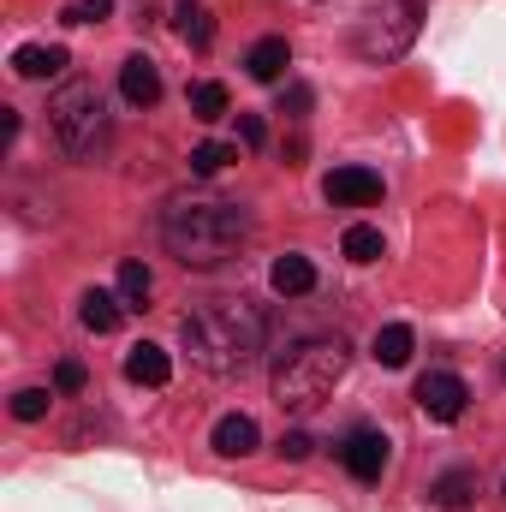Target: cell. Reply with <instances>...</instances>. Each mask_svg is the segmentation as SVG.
Segmentation results:
<instances>
[{
	"instance_id": "obj_14",
	"label": "cell",
	"mask_w": 506,
	"mask_h": 512,
	"mask_svg": "<svg viewBox=\"0 0 506 512\" xmlns=\"http://www.w3.org/2000/svg\"><path fill=\"white\" fill-rule=\"evenodd\" d=\"M126 298L120 292H84V304H78V316H84V328L90 334H114L120 322H126Z\"/></svg>"
},
{
	"instance_id": "obj_19",
	"label": "cell",
	"mask_w": 506,
	"mask_h": 512,
	"mask_svg": "<svg viewBox=\"0 0 506 512\" xmlns=\"http://www.w3.org/2000/svg\"><path fill=\"white\" fill-rule=\"evenodd\" d=\"M149 292H155V274H149V262L126 256V262H120V298H126V304H143Z\"/></svg>"
},
{
	"instance_id": "obj_4",
	"label": "cell",
	"mask_w": 506,
	"mask_h": 512,
	"mask_svg": "<svg viewBox=\"0 0 506 512\" xmlns=\"http://www.w3.org/2000/svg\"><path fill=\"white\" fill-rule=\"evenodd\" d=\"M48 131H54V143H60L72 161H90V155L108 143V108H102V90H96L90 78L60 84L54 102H48Z\"/></svg>"
},
{
	"instance_id": "obj_23",
	"label": "cell",
	"mask_w": 506,
	"mask_h": 512,
	"mask_svg": "<svg viewBox=\"0 0 506 512\" xmlns=\"http://www.w3.org/2000/svg\"><path fill=\"white\" fill-rule=\"evenodd\" d=\"M12 417H18V423H42V417H48V387H24V393H12Z\"/></svg>"
},
{
	"instance_id": "obj_22",
	"label": "cell",
	"mask_w": 506,
	"mask_h": 512,
	"mask_svg": "<svg viewBox=\"0 0 506 512\" xmlns=\"http://www.w3.org/2000/svg\"><path fill=\"white\" fill-rule=\"evenodd\" d=\"M381 251H387L381 245V227H346V256L352 262H376Z\"/></svg>"
},
{
	"instance_id": "obj_3",
	"label": "cell",
	"mask_w": 506,
	"mask_h": 512,
	"mask_svg": "<svg viewBox=\"0 0 506 512\" xmlns=\"http://www.w3.org/2000/svg\"><path fill=\"white\" fill-rule=\"evenodd\" d=\"M346 370H352V346H346L340 334H328V340H298V346L274 364V399H280L286 411H316L334 387L346 382Z\"/></svg>"
},
{
	"instance_id": "obj_5",
	"label": "cell",
	"mask_w": 506,
	"mask_h": 512,
	"mask_svg": "<svg viewBox=\"0 0 506 512\" xmlns=\"http://www.w3.org/2000/svg\"><path fill=\"white\" fill-rule=\"evenodd\" d=\"M417 12H423V0H393L387 12H376V24L358 36V54H370V60H399V54L411 48V36H417Z\"/></svg>"
},
{
	"instance_id": "obj_7",
	"label": "cell",
	"mask_w": 506,
	"mask_h": 512,
	"mask_svg": "<svg viewBox=\"0 0 506 512\" xmlns=\"http://www.w3.org/2000/svg\"><path fill=\"white\" fill-rule=\"evenodd\" d=\"M340 465H346L358 483H381V471H387V435H381V429H352V435L340 441Z\"/></svg>"
},
{
	"instance_id": "obj_16",
	"label": "cell",
	"mask_w": 506,
	"mask_h": 512,
	"mask_svg": "<svg viewBox=\"0 0 506 512\" xmlns=\"http://www.w3.org/2000/svg\"><path fill=\"white\" fill-rule=\"evenodd\" d=\"M411 346H417L411 328H405V322H387L376 334V346H370V358H376L381 370H405V364H411Z\"/></svg>"
},
{
	"instance_id": "obj_13",
	"label": "cell",
	"mask_w": 506,
	"mask_h": 512,
	"mask_svg": "<svg viewBox=\"0 0 506 512\" xmlns=\"http://www.w3.org/2000/svg\"><path fill=\"white\" fill-rule=\"evenodd\" d=\"M209 441H215V453H221V459H245V453H256V441H262V435H256V423L245 417V411H233V417H221V423H215V435H209Z\"/></svg>"
},
{
	"instance_id": "obj_26",
	"label": "cell",
	"mask_w": 506,
	"mask_h": 512,
	"mask_svg": "<svg viewBox=\"0 0 506 512\" xmlns=\"http://www.w3.org/2000/svg\"><path fill=\"white\" fill-rule=\"evenodd\" d=\"M84 382H90V376H84V364H78V358H66V364L54 370V387H60V393H84Z\"/></svg>"
},
{
	"instance_id": "obj_10",
	"label": "cell",
	"mask_w": 506,
	"mask_h": 512,
	"mask_svg": "<svg viewBox=\"0 0 506 512\" xmlns=\"http://www.w3.org/2000/svg\"><path fill=\"white\" fill-rule=\"evenodd\" d=\"M120 96H126L131 108H155L161 102V72H155L149 54H131L126 66H120Z\"/></svg>"
},
{
	"instance_id": "obj_18",
	"label": "cell",
	"mask_w": 506,
	"mask_h": 512,
	"mask_svg": "<svg viewBox=\"0 0 506 512\" xmlns=\"http://www.w3.org/2000/svg\"><path fill=\"white\" fill-rule=\"evenodd\" d=\"M173 30H179V36H185L191 48H209V42H215V18H209V12H203L197 0H185V6L173 12Z\"/></svg>"
},
{
	"instance_id": "obj_28",
	"label": "cell",
	"mask_w": 506,
	"mask_h": 512,
	"mask_svg": "<svg viewBox=\"0 0 506 512\" xmlns=\"http://www.w3.org/2000/svg\"><path fill=\"white\" fill-rule=\"evenodd\" d=\"M262 137H268V126H262L256 114H239V143H245V149H262Z\"/></svg>"
},
{
	"instance_id": "obj_12",
	"label": "cell",
	"mask_w": 506,
	"mask_h": 512,
	"mask_svg": "<svg viewBox=\"0 0 506 512\" xmlns=\"http://www.w3.org/2000/svg\"><path fill=\"white\" fill-rule=\"evenodd\" d=\"M292 66V48H286V36H262L251 54H245V72H251L256 84H280V72Z\"/></svg>"
},
{
	"instance_id": "obj_15",
	"label": "cell",
	"mask_w": 506,
	"mask_h": 512,
	"mask_svg": "<svg viewBox=\"0 0 506 512\" xmlns=\"http://www.w3.org/2000/svg\"><path fill=\"white\" fill-rule=\"evenodd\" d=\"M268 286H274L280 298H304V292L316 286V262H310V256H280V262L268 268Z\"/></svg>"
},
{
	"instance_id": "obj_17",
	"label": "cell",
	"mask_w": 506,
	"mask_h": 512,
	"mask_svg": "<svg viewBox=\"0 0 506 512\" xmlns=\"http://www.w3.org/2000/svg\"><path fill=\"white\" fill-rule=\"evenodd\" d=\"M471 495H477V471H447V477H435V489H429V501L447 507V512H465Z\"/></svg>"
},
{
	"instance_id": "obj_1",
	"label": "cell",
	"mask_w": 506,
	"mask_h": 512,
	"mask_svg": "<svg viewBox=\"0 0 506 512\" xmlns=\"http://www.w3.org/2000/svg\"><path fill=\"white\" fill-rule=\"evenodd\" d=\"M245 239H251V215L227 197L191 191V197H167L161 209V245L185 268H221L227 256L245 251Z\"/></svg>"
},
{
	"instance_id": "obj_9",
	"label": "cell",
	"mask_w": 506,
	"mask_h": 512,
	"mask_svg": "<svg viewBox=\"0 0 506 512\" xmlns=\"http://www.w3.org/2000/svg\"><path fill=\"white\" fill-rule=\"evenodd\" d=\"M66 66H72V54H66V48H54V42H24V48L12 54V72H18V78H30V84L60 78Z\"/></svg>"
},
{
	"instance_id": "obj_6",
	"label": "cell",
	"mask_w": 506,
	"mask_h": 512,
	"mask_svg": "<svg viewBox=\"0 0 506 512\" xmlns=\"http://www.w3.org/2000/svg\"><path fill=\"white\" fill-rule=\"evenodd\" d=\"M465 405H471V387L459 382L453 370H429V376L417 382V411H423L429 423H459Z\"/></svg>"
},
{
	"instance_id": "obj_24",
	"label": "cell",
	"mask_w": 506,
	"mask_h": 512,
	"mask_svg": "<svg viewBox=\"0 0 506 512\" xmlns=\"http://www.w3.org/2000/svg\"><path fill=\"white\" fill-rule=\"evenodd\" d=\"M102 18H114V0H72L66 6V24H102Z\"/></svg>"
},
{
	"instance_id": "obj_27",
	"label": "cell",
	"mask_w": 506,
	"mask_h": 512,
	"mask_svg": "<svg viewBox=\"0 0 506 512\" xmlns=\"http://www.w3.org/2000/svg\"><path fill=\"white\" fill-rule=\"evenodd\" d=\"M310 453H316V441H310L304 429H286V435H280V459H310Z\"/></svg>"
},
{
	"instance_id": "obj_20",
	"label": "cell",
	"mask_w": 506,
	"mask_h": 512,
	"mask_svg": "<svg viewBox=\"0 0 506 512\" xmlns=\"http://www.w3.org/2000/svg\"><path fill=\"white\" fill-rule=\"evenodd\" d=\"M191 114H197V120H221V114H227V84H215V78L191 84Z\"/></svg>"
},
{
	"instance_id": "obj_8",
	"label": "cell",
	"mask_w": 506,
	"mask_h": 512,
	"mask_svg": "<svg viewBox=\"0 0 506 512\" xmlns=\"http://www.w3.org/2000/svg\"><path fill=\"white\" fill-rule=\"evenodd\" d=\"M322 197H328L334 209H364V203L381 197V173H370V167H334V173L322 179Z\"/></svg>"
},
{
	"instance_id": "obj_21",
	"label": "cell",
	"mask_w": 506,
	"mask_h": 512,
	"mask_svg": "<svg viewBox=\"0 0 506 512\" xmlns=\"http://www.w3.org/2000/svg\"><path fill=\"white\" fill-rule=\"evenodd\" d=\"M227 161H239L233 143H197V149H191V173H197V179H215Z\"/></svg>"
},
{
	"instance_id": "obj_11",
	"label": "cell",
	"mask_w": 506,
	"mask_h": 512,
	"mask_svg": "<svg viewBox=\"0 0 506 512\" xmlns=\"http://www.w3.org/2000/svg\"><path fill=\"white\" fill-rule=\"evenodd\" d=\"M167 376H173V358L161 352V346H131L126 352V382H137V387H167Z\"/></svg>"
},
{
	"instance_id": "obj_25",
	"label": "cell",
	"mask_w": 506,
	"mask_h": 512,
	"mask_svg": "<svg viewBox=\"0 0 506 512\" xmlns=\"http://www.w3.org/2000/svg\"><path fill=\"white\" fill-rule=\"evenodd\" d=\"M310 102H316V96H310V84H286V90H280V114H292V120H304V114H310Z\"/></svg>"
},
{
	"instance_id": "obj_2",
	"label": "cell",
	"mask_w": 506,
	"mask_h": 512,
	"mask_svg": "<svg viewBox=\"0 0 506 512\" xmlns=\"http://www.w3.org/2000/svg\"><path fill=\"white\" fill-rule=\"evenodd\" d=\"M262 340H268V322H262V310L245 304V298H209V304H197L179 322V346L209 376L251 370L256 358H262Z\"/></svg>"
}]
</instances>
